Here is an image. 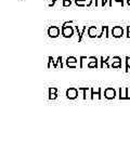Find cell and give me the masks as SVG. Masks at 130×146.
Instances as JSON below:
<instances>
[{
	"label": "cell",
	"instance_id": "7c38bea8",
	"mask_svg": "<svg viewBox=\"0 0 130 146\" xmlns=\"http://www.w3.org/2000/svg\"><path fill=\"white\" fill-rule=\"evenodd\" d=\"M107 2H109V7H112V0H102V3H101V7H104Z\"/></svg>",
	"mask_w": 130,
	"mask_h": 146
},
{
	"label": "cell",
	"instance_id": "3957f363",
	"mask_svg": "<svg viewBox=\"0 0 130 146\" xmlns=\"http://www.w3.org/2000/svg\"><path fill=\"white\" fill-rule=\"evenodd\" d=\"M124 35V28L121 26H114L112 28V36L114 38H120Z\"/></svg>",
	"mask_w": 130,
	"mask_h": 146
},
{
	"label": "cell",
	"instance_id": "4fadbf2b",
	"mask_svg": "<svg viewBox=\"0 0 130 146\" xmlns=\"http://www.w3.org/2000/svg\"><path fill=\"white\" fill-rule=\"evenodd\" d=\"M52 2L51 3H50V5H49V7H50V8H52V7H54V5H55V2H57V0H51Z\"/></svg>",
	"mask_w": 130,
	"mask_h": 146
},
{
	"label": "cell",
	"instance_id": "277c9868",
	"mask_svg": "<svg viewBox=\"0 0 130 146\" xmlns=\"http://www.w3.org/2000/svg\"><path fill=\"white\" fill-rule=\"evenodd\" d=\"M66 95H67L68 99H75V98H77V90L74 88L68 89L67 91H66Z\"/></svg>",
	"mask_w": 130,
	"mask_h": 146
},
{
	"label": "cell",
	"instance_id": "ba28073f",
	"mask_svg": "<svg viewBox=\"0 0 130 146\" xmlns=\"http://www.w3.org/2000/svg\"><path fill=\"white\" fill-rule=\"evenodd\" d=\"M101 28H102V31H101V34H100V35H98V38H101V37L103 36L104 34H105V37H106V38H109V26H102L101 27Z\"/></svg>",
	"mask_w": 130,
	"mask_h": 146
},
{
	"label": "cell",
	"instance_id": "9c48e42d",
	"mask_svg": "<svg viewBox=\"0 0 130 146\" xmlns=\"http://www.w3.org/2000/svg\"><path fill=\"white\" fill-rule=\"evenodd\" d=\"M74 1H75V5H77V7H85V5H87L85 3L86 0H74Z\"/></svg>",
	"mask_w": 130,
	"mask_h": 146
},
{
	"label": "cell",
	"instance_id": "9a60e30c",
	"mask_svg": "<svg viewBox=\"0 0 130 146\" xmlns=\"http://www.w3.org/2000/svg\"><path fill=\"white\" fill-rule=\"evenodd\" d=\"M116 2H118V3H121V7H124L125 3H124V0H115Z\"/></svg>",
	"mask_w": 130,
	"mask_h": 146
},
{
	"label": "cell",
	"instance_id": "5bb4252c",
	"mask_svg": "<svg viewBox=\"0 0 130 146\" xmlns=\"http://www.w3.org/2000/svg\"><path fill=\"white\" fill-rule=\"evenodd\" d=\"M126 60H127V69H128L130 67V58H127Z\"/></svg>",
	"mask_w": 130,
	"mask_h": 146
},
{
	"label": "cell",
	"instance_id": "8fae6325",
	"mask_svg": "<svg viewBox=\"0 0 130 146\" xmlns=\"http://www.w3.org/2000/svg\"><path fill=\"white\" fill-rule=\"evenodd\" d=\"M72 5V0H63V7H69Z\"/></svg>",
	"mask_w": 130,
	"mask_h": 146
},
{
	"label": "cell",
	"instance_id": "2e32d148",
	"mask_svg": "<svg viewBox=\"0 0 130 146\" xmlns=\"http://www.w3.org/2000/svg\"><path fill=\"white\" fill-rule=\"evenodd\" d=\"M126 2H127V5L130 7V0H126Z\"/></svg>",
	"mask_w": 130,
	"mask_h": 146
},
{
	"label": "cell",
	"instance_id": "e0dca14e",
	"mask_svg": "<svg viewBox=\"0 0 130 146\" xmlns=\"http://www.w3.org/2000/svg\"><path fill=\"white\" fill-rule=\"evenodd\" d=\"M127 37L130 38V31H127Z\"/></svg>",
	"mask_w": 130,
	"mask_h": 146
},
{
	"label": "cell",
	"instance_id": "6da1fadb",
	"mask_svg": "<svg viewBox=\"0 0 130 146\" xmlns=\"http://www.w3.org/2000/svg\"><path fill=\"white\" fill-rule=\"evenodd\" d=\"M61 34L64 38H71L73 37L74 35V28L73 26H65V25H62L61 26Z\"/></svg>",
	"mask_w": 130,
	"mask_h": 146
},
{
	"label": "cell",
	"instance_id": "5b68a950",
	"mask_svg": "<svg viewBox=\"0 0 130 146\" xmlns=\"http://www.w3.org/2000/svg\"><path fill=\"white\" fill-rule=\"evenodd\" d=\"M88 36L90 38H95L97 36V26H90L88 27Z\"/></svg>",
	"mask_w": 130,
	"mask_h": 146
},
{
	"label": "cell",
	"instance_id": "ac0fdd59",
	"mask_svg": "<svg viewBox=\"0 0 130 146\" xmlns=\"http://www.w3.org/2000/svg\"><path fill=\"white\" fill-rule=\"evenodd\" d=\"M127 31H130V26H127Z\"/></svg>",
	"mask_w": 130,
	"mask_h": 146
},
{
	"label": "cell",
	"instance_id": "7a4b0ae2",
	"mask_svg": "<svg viewBox=\"0 0 130 146\" xmlns=\"http://www.w3.org/2000/svg\"><path fill=\"white\" fill-rule=\"evenodd\" d=\"M60 27L59 26H50L48 28V36L50 38H57L60 36Z\"/></svg>",
	"mask_w": 130,
	"mask_h": 146
},
{
	"label": "cell",
	"instance_id": "52a82bcc",
	"mask_svg": "<svg viewBox=\"0 0 130 146\" xmlns=\"http://www.w3.org/2000/svg\"><path fill=\"white\" fill-rule=\"evenodd\" d=\"M105 96H106L107 99H114L115 98L114 89H106V90H105Z\"/></svg>",
	"mask_w": 130,
	"mask_h": 146
},
{
	"label": "cell",
	"instance_id": "30bf717a",
	"mask_svg": "<svg viewBox=\"0 0 130 146\" xmlns=\"http://www.w3.org/2000/svg\"><path fill=\"white\" fill-rule=\"evenodd\" d=\"M94 3V7H98V0H90V2L89 3H87V7H91V5Z\"/></svg>",
	"mask_w": 130,
	"mask_h": 146
},
{
	"label": "cell",
	"instance_id": "8992f818",
	"mask_svg": "<svg viewBox=\"0 0 130 146\" xmlns=\"http://www.w3.org/2000/svg\"><path fill=\"white\" fill-rule=\"evenodd\" d=\"M75 28H76V31H77V33H78V41H81V40H83V34H85V31H88V29H87V26H83L81 31H79L78 26H75Z\"/></svg>",
	"mask_w": 130,
	"mask_h": 146
}]
</instances>
